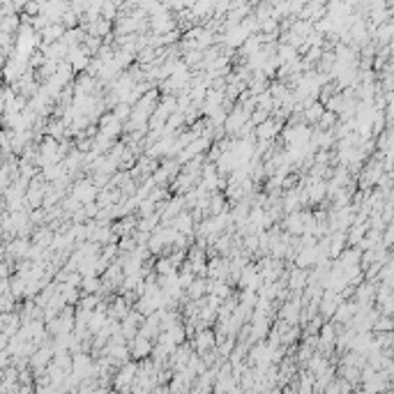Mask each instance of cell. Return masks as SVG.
Returning <instances> with one entry per match:
<instances>
[{
	"label": "cell",
	"instance_id": "obj_1",
	"mask_svg": "<svg viewBox=\"0 0 394 394\" xmlns=\"http://www.w3.org/2000/svg\"><path fill=\"white\" fill-rule=\"evenodd\" d=\"M148 25H150V32H152V35H166V32L178 28L175 16L171 12H161V14H155V16H148Z\"/></svg>",
	"mask_w": 394,
	"mask_h": 394
},
{
	"label": "cell",
	"instance_id": "obj_2",
	"mask_svg": "<svg viewBox=\"0 0 394 394\" xmlns=\"http://www.w3.org/2000/svg\"><path fill=\"white\" fill-rule=\"evenodd\" d=\"M152 341L150 339H143V337H134V339L127 344V351H129V358L134 360H148L150 358V353H152Z\"/></svg>",
	"mask_w": 394,
	"mask_h": 394
},
{
	"label": "cell",
	"instance_id": "obj_3",
	"mask_svg": "<svg viewBox=\"0 0 394 394\" xmlns=\"http://www.w3.org/2000/svg\"><path fill=\"white\" fill-rule=\"evenodd\" d=\"M99 191L92 187V182H90V178H83V180H78L76 185H74V198H76L81 205L85 203H95V198Z\"/></svg>",
	"mask_w": 394,
	"mask_h": 394
},
{
	"label": "cell",
	"instance_id": "obj_4",
	"mask_svg": "<svg viewBox=\"0 0 394 394\" xmlns=\"http://www.w3.org/2000/svg\"><path fill=\"white\" fill-rule=\"evenodd\" d=\"M281 129H284L281 122H275L272 118H268L263 125H258L256 129H254V138H256V141H275L281 134Z\"/></svg>",
	"mask_w": 394,
	"mask_h": 394
},
{
	"label": "cell",
	"instance_id": "obj_5",
	"mask_svg": "<svg viewBox=\"0 0 394 394\" xmlns=\"http://www.w3.org/2000/svg\"><path fill=\"white\" fill-rule=\"evenodd\" d=\"M191 348L196 351V355L201 353L210 351V348H215V330H198L196 335L191 337Z\"/></svg>",
	"mask_w": 394,
	"mask_h": 394
},
{
	"label": "cell",
	"instance_id": "obj_6",
	"mask_svg": "<svg viewBox=\"0 0 394 394\" xmlns=\"http://www.w3.org/2000/svg\"><path fill=\"white\" fill-rule=\"evenodd\" d=\"M136 374H138V365H134V362H127V365H122L118 369V374H115V378H113L115 390L131 388V383H134Z\"/></svg>",
	"mask_w": 394,
	"mask_h": 394
},
{
	"label": "cell",
	"instance_id": "obj_7",
	"mask_svg": "<svg viewBox=\"0 0 394 394\" xmlns=\"http://www.w3.org/2000/svg\"><path fill=\"white\" fill-rule=\"evenodd\" d=\"M374 298H376V286L367 281H362L353 293V302L358 307H374Z\"/></svg>",
	"mask_w": 394,
	"mask_h": 394
},
{
	"label": "cell",
	"instance_id": "obj_8",
	"mask_svg": "<svg viewBox=\"0 0 394 394\" xmlns=\"http://www.w3.org/2000/svg\"><path fill=\"white\" fill-rule=\"evenodd\" d=\"M318 263V254H316V247H311V249H300L293 258V268L298 270H311L316 268Z\"/></svg>",
	"mask_w": 394,
	"mask_h": 394
},
{
	"label": "cell",
	"instance_id": "obj_9",
	"mask_svg": "<svg viewBox=\"0 0 394 394\" xmlns=\"http://www.w3.org/2000/svg\"><path fill=\"white\" fill-rule=\"evenodd\" d=\"M307 201H309V205H321L325 198H328V187H325V182L323 180H311L309 187H307Z\"/></svg>",
	"mask_w": 394,
	"mask_h": 394
},
{
	"label": "cell",
	"instance_id": "obj_10",
	"mask_svg": "<svg viewBox=\"0 0 394 394\" xmlns=\"http://www.w3.org/2000/svg\"><path fill=\"white\" fill-rule=\"evenodd\" d=\"M307 272L309 270H298L293 268L288 272V279H286V291L288 293H302L307 288Z\"/></svg>",
	"mask_w": 394,
	"mask_h": 394
},
{
	"label": "cell",
	"instance_id": "obj_11",
	"mask_svg": "<svg viewBox=\"0 0 394 394\" xmlns=\"http://www.w3.org/2000/svg\"><path fill=\"white\" fill-rule=\"evenodd\" d=\"M240 164V159L233 155V152H224L219 159L215 161V168H217V175L219 178H228V175L235 171V166Z\"/></svg>",
	"mask_w": 394,
	"mask_h": 394
},
{
	"label": "cell",
	"instance_id": "obj_12",
	"mask_svg": "<svg viewBox=\"0 0 394 394\" xmlns=\"http://www.w3.org/2000/svg\"><path fill=\"white\" fill-rule=\"evenodd\" d=\"M194 226H196V224H194L191 215H189V212H185V210H182V212L171 221V228H175L180 235H187V238H194Z\"/></svg>",
	"mask_w": 394,
	"mask_h": 394
},
{
	"label": "cell",
	"instance_id": "obj_13",
	"mask_svg": "<svg viewBox=\"0 0 394 394\" xmlns=\"http://www.w3.org/2000/svg\"><path fill=\"white\" fill-rule=\"evenodd\" d=\"M205 295H215V298H219L221 302H224V300H228L231 295H233V288L228 286L226 281L208 279V293H205Z\"/></svg>",
	"mask_w": 394,
	"mask_h": 394
},
{
	"label": "cell",
	"instance_id": "obj_14",
	"mask_svg": "<svg viewBox=\"0 0 394 394\" xmlns=\"http://www.w3.org/2000/svg\"><path fill=\"white\" fill-rule=\"evenodd\" d=\"M205 293H208V279H194L191 281V286L185 291V295L191 300V302H196V300L205 298Z\"/></svg>",
	"mask_w": 394,
	"mask_h": 394
},
{
	"label": "cell",
	"instance_id": "obj_15",
	"mask_svg": "<svg viewBox=\"0 0 394 394\" xmlns=\"http://www.w3.org/2000/svg\"><path fill=\"white\" fill-rule=\"evenodd\" d=\"M161 224V215H150V217H143V219L136 221V231H143V233H155L157 228Z\"/></svg>",
	"mask_w": 394,
	"mask_h": 394
},
{
	"label": "cell",
	"instance_id": "obj_16",
	"mask_svg": "<svg viewBox=\"0 0 394 394\" xmlns=\"http://www.w3.org/2000/svg\"><path fill=\"white\" fill-rule=\"evenodd\" d=\"M337 122H339V118H337V113H332V111H323V115L318 118V122L314 125V129H321V131H332L337 127Z\"/></svg>",
	"mask_w": 394,
	"mask_h": 394
},
{
	"label": "cell",
	"instance_id": "obj_17",
	"mask_svg": "<svg viewBox=\"0 0 394 394\" xmlns=\"http://www.w3.org/2000/svg\"><path fill=\"white\" fill-rule=\"evenodd\" d=\"M102 288V279L99 277H81V288L78 291L83 295H97Z\"/></svg>",
	"mask_w": 394,
	"mask_h": 394
},
{
	"label": "cell",
	"instance_id": "obj_18",
	"mask_svg": "<svg viewBox=\"0 0 394 394\" xmlns=\"http://www.w3.org/2000/svg\"><path fill=\"white\" fill-rule=\"evenodd\" d=\"M381 235L378 231H367V235L358 242V249L360 251H371V249H376L378 245H381Z\"/></svg>",
	"mask_w": 394,
	"mask_h": 394
},
{
	"label": "cell",
	"instance_id": "obj_19",
	"mask_svg": "<svg viewBox=\"0 0 394 394\" xmlns=\"http://www.w3.org/2000/svg\"><path fill=\"white\" fill-rule=\"evenodd\" d=\"M178 270L173 268V263L168 261L166 256H157L155 261V275L157 277H168V275H175Z\"/></svg>",
	"mask_w": 394,
	"mask_h": 394
},
{
	"label": "cell",
	"instance_id": "obj_20",
	"mask_svg": "<svg viewBox=\"0 0 394 394\" xmlns=\"http://www.w3.org/2000/svg\"><path fill=\"white\" fill-rule=\"evenodd\" d=\"M60 295H62V300H65V305H76L78 300H81V291H78V288L67 286V284H62Z\"/></svg>",
	"mask_w": 394,
	"mask_h": 394
},
{
	"label": "cell",
	"instance_id": "obj_21",
	"mask_svg": "<svg viewBox=\"0 0 394 394\" xmlns=\"http://www.w3.org/2000/svg\"><path fill=\"white\" fill-rule=\"evenodd\" d=\"M118 7H120V2H102L99 16H102L104 21H111V23H113L115 16H118Z\"/></svg>",
	"mask_w": 394,
	"mask_h": 394
},
{
	"label": "cell",
	"instance_id": "obj_22",
	"mask_svg": "<svg viewBox=\"0 0 394 394\" xmlns=\"http://www.w3.org/2000/svg\"><path fill=\"white\" fill-rule=\"evenodd\" d=\"M111 113H113V118L118 120L120 125H125L127 120H129V113H131V106H127V104H115L113 108H111Z\"/></svg>",
	"mask_w": 394,
	"mask_h": 394
},
{
	"label": "cell",
	"instance_id": "obj_23",
	"mask_svg": "<svg viewBox=\"0 0 394 394\" xmlns=\"http://www.w3.org/2000/svg\"><path fill=\"white\" fill-rule=\"evenodd\" d=\"M76 309H83V311H95L97 309V305H99V298L97 295H83L81 293V300L76 302Z\"/></svg>",
	"mask_w": 394,
	"mask_h": 394
},
{
	"label": "cell",
	"instance_id": "obj_24",
	"mask_svg": "<svg viewBox=\"0 0 394 394\" xmlns=\"http://www.w3.org/2000/svg\"><path fill=\"white\" fill-rule=\"evenodd\" d=\"M99 134H104V136H106V138H111V141H115V138H118L120 134H122V125H120L118 120H113V122H108L106 127H102V129H99Z\"/></svg>",
	"mask_w": 394,
	"mask_h": 394
},
{
	"label": "cell",
	"instance_id": "obj_25",
	"mask_svg": "<svg viewBox=\"0 0 394 394\" xmlns=\"http://www.w3.org/2000/svg\"><path fill=\"white\" fill-rule=\"evenodd\" d=\"M145 249L150 251V256H159L161 249H164V242H161L159 233H152V235H150V240H148V245H145Z\"/></svg>",
	"mask_w": 394,
	"mask_h": 394
},
{
	"label": "cell",
	"instance_id": "obj_26",
	"mask_svg": "<svg viewBox=\"0 0 394 394\" xmlns=\"http://www.w3.org/2000/svg\"><path fill=\"white\" fill-rule=\"evenodd\" d=\"M134 215L138 217V219H143V217H150V215H155V203L150 201V198H145V201H141L136 208V212Z\"/></svg>",
	"mask_w": 394,
	"mask_h": 394
},
{
	"label": "cell",
	"instance_id": "obj_27",
	"mask_svg": "<svg viewBox=\"0 0 394 394\" xmlns=\"http://www.w3.org/2000/svg\"><path fill=\"white\" fill-rule=\"evenodd\" d=\"M65 35V28L60 23H53V25H46V30H44V37H46V42H55L58 37Z\"/></svg>",
	"mask_w": 394,
	"mask_h": 394
},
{
	"label": "cell",
	"instance_id": "obj_28",
	"mask_svg": "<svg viewBox=\"0 0 394 394\" xmlns=\"http://www.w3.org/2000/svg\"><path fill=\"white\" fill-rule=\"evenodd\" d=\"M136 249V242L131 235H125V238L118 240V254H131V251Z\"/></svg>",
	"mask_w": 394,
	"mask_h": 394
},
{
	"label": "cell",
	"instance_id": "obj_29",
	"mask_svg": "<svg viewBox=\"0 0 394 394\" xmlns=\"http://www.w3.org/2000/svg\"><path fill=\"white\" fill-rule=\"evenodd\" d=\"M99 256L106 263H113L115 258H118V245H104L102 251H99Z\"/></svg>",
	"mask_w": 394,
	"mask_h": 394
},
{
	"label": "cell",
	"instance_id": "obj_30",
	"mask_svg": "<svg viewBox=\"0 0 394 394\" xmlns=\"http://www.w3.org/2000/svg\"><path fill=\"white\" fill-rule=\"evenodd\" d=\"M270 118V113H265V111H261V108H256V111H251V115H249V122L254 125V129H256L258 125H263L265 120Z\"/></svg>",
	"mask_w": 394,
	"mask_h": 394
},
{
	"label": "cell",
	"instance_id": "obj_31",
	"mask_svg": "<svg viewBox=\"0 0 394 394\" xmlns=\"http://www.w3.org/2000/svg\"><path fill=\"white\" fill-rule=\"evenodd\" d=\"M67 51H69V46H67V44H62V42L48 48V53H51V58H67Z\"/></svg>",
	"mask_w": 394,
	"mask_h": 394
},
{
	"label": "cell",
	"instance_id": "obj_32",
	"mask_svg": "<svg viewBox=\"0 0 394 394\" xmlns=\"http://www.w3.org/2000/svg\"><path fill=\"white\" fill-rule=\"evenodd\" d=\"M97 212H99V208H97L95 203H85L83 205V215H85V219H88V221H95Z\"/></svg>",
	"mask_w": 394,
	"mask_h": 394
},
{
	"label": "cell",
	"instance_id": "obj_33",
	"mask_svg": "<svg viewBox=\"0 0 394 394\" xmlns=\"http://www.w3.org/2000/svg\"><path fill=\"white\" fill-rule=\"evenodd\" d=\"M62 21H65V25L69 30H74V28H78V16L74 12H67L65 16H62Z\"/></svg>",
	"mask_w": 394,
	"mask_h": 394
},
{
	"label": "cell",
	"instance_id": "obj_34",
	"mask_svg": "<svg viewBox=\"0 0 394 394\" xmlns=\"http://www.w3.org/2000/svg\"><path fill=\"white\" fill-rule=\"evenodd\" d=\"M90 148H92V141H90V138H81V141H78V152H81V155L90 152Z\"/></svg>",
	"mask_w": 394,
	"mask_h": 394
},
{
	"label": "cell",
	"instance_id": "obj_35",
	"mask_svg": "<svg viewBox=\"0 0 394 394\" xmlns=\"http://www.w3.org/2000/svg\"><path fill=\"white\" fill-rule=\"evenodd\" d=\"M65 208L69 210V212H76V210H81V203L72 196V198H67V201H65Z\"/></svg>",
	"mask_w": 394,
	"mask_h": 394
},
{
	"label": "cell",
	"instance_id": "obj_36",
	"mask_svg": "<svg viewBox=\"0 0 394 394\" xmlns=\"http://www.w3.org/2000/svg\"><path fill=\"white\" fill-rule=\"evenodd\" d=\"M72 219H74V224H85V215H83V205H81V210H76V212H74L72 215Z\"/></svg>",
	"mask_w": 394,
	"mask_h": 394
},
{
	"label": "cell",
	"instance_id": "obj_37",
	"mask_svg": "<svg viewBox=\"0 0 394 394\" xmlns=\"http://www.w3.org/2000/svg\"><path fill=\"white\" fill-rule=\"evenodd\" d=\"M37 9H39V7H37V5H28V12H30V14H35Z\"/></svg>",
	"mask_w": 394,
	"mask_h": 394
}]
</instances>
